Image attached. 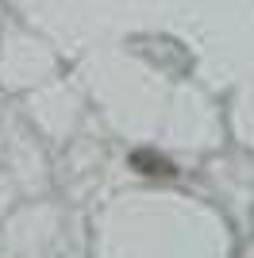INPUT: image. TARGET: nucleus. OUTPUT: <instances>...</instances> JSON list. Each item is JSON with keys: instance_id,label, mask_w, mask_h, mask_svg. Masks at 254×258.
Listing matches in <instances>:
<instances>
[{"instance_id": "obj_1", "label": "nucleus", "mask_w": 254, "mask_h": 258, "mask_svg": "<svg viewBox=\"0 0 254 258\" xmlns=\"http://www.w3.org/2000/svg\"><path fill=\"white\" fill-rule=\"evenodd\" d=\"M127 166L135 173H147V177H177V166L166 158V154L150 151V147H139V151L127 154Z\"/></svg>"}]
</instances>
